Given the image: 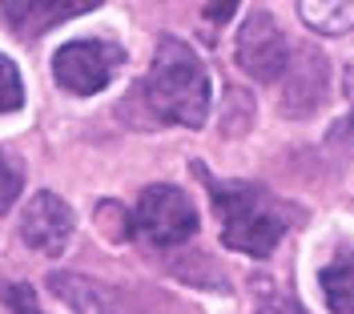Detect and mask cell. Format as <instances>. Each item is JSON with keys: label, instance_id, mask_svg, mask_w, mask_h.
I'll return each instance as SVG.
<instances>
[{"label": "cell", "instance_id": "cell-16", "mask_svg": "<svg viewBox=\"0 0 354 314\" xmlns=\"http://www.w3.org/2000/svg\"><path fill=\"white\" fill-rule=\"evenodd\" d=\"M230 12H234V4H218V8H205V17H209V21H225Z\"/></svg>", "mask_w": 354, "mask_h": 314}, {"label": "cell", "instance_id": "cell-9", "mask_svg": "<svg viewBox=\"0 0 354 314\" xmlns=\"http://www.w3.org/2000/svg\"><path fill=\"white\" fill-rule=\"evenodd\" d=\"M318 286H322V298L334 314H354V254L330 262L318 274Z\"/></svg>", "mask_w": 354, "mask_h": 314}, {"label": "cell", "instance_id": "cell-15", "mask_svg": "<svg viewBox=\"0 0 354 314\" xmlns=\"http://www.w3.org/2000/svg\"><path fill=\"white\" fill-rule=\"evenodd\" d=\"M342 93H346V101H351V113H346V121L334 125V137H338V141H342V137H354V65H346V73H342Z\"/></svg>", "mask_w": 354, "mask_h": 314}, {"label": "cell", "instance_id": "cell-6", "mask_svg": "<svg viewBox=\"0 0 354 314\" xmlns=\"http://www.w3.org/2000/svg\"><path fill=\"white\" fill-rule=\"evenodd\" d=\"M21 238L37 254L57 258L73 238V210L65 205V198L41 190L37 198H28V205L21 210Z\"/></svg>", "mask_w": 354, "mask_h": 314}, {"label": "cell", "instance_id": "cell-7", "mask_svg": "<svg viewBox=\"0 0 354 314\" xmlns=\"http://www.w3.org/2000/svg\"><path fill=\"white\" fill-rule=\"evenodd\" d=\"M286 81V93H282V109L290 117H306L322 105V97H326V81H330V73H326V61H322V53L318 48H306V53H298L294 61H290V73L282 77Z\"/></svg>", "mask_w": 354, "mask_h": 314}, {"label": "cell", "instance_id": "cell-5", "mask_svg": "<svg viewBox=\"0 0 354 314\" xmlns=\"http://www.w3.org/2000/svg\"><path fill=\"white\" fill-rule=\"evenodd\" d=\"M290 45L286 33L270 12H250L238 28V65L254 77V81H278L290 73Z\"/></svg>", "mask_w": 354, "mask_h": 314}, {"label": "cell", "instance_id": "cell-12", "mask_svg": "<svg viewBox=\"0 0 354 314\" xmlns=\"http://www.w3.org/2000/svg\"><path fill=\"white\" fill-rule=\"evenodd\" d=\"M0 298H4V306L12 314H44L41 302H37V294L28 290L24 282H4L0 286Z\"/></svg>", "mask_w": 354, "mask_h": 314}, {"label": "cell", "instance_id": "cell-13", "mask_svg": "<svg viewBox=\"0 0 354 314\" xmlns=\"http://www.w3.org/2000/svg\"><path fill=\"white\" fill-rule=\"evenodd\" d=\"M21 181H24V169L21 165H12L8 157L0 154V214L21 198Z\"/></svg>", "mask_w": 354, "mask_h": 314}, {"label": "cell", "instance_id": "cell-8", "mask_svg": "<svg viewBox=\"0 0 354 314\" xmlns=\"http://www.w3.org/2000/svg\"><path fill=\"white\" fill-rule=\"evenodd\" d=\"M97 0H61V4H44V0H32V4H17L8 0L4 4V21L21 33L24 41H37L44 28L68 21V17H81V12H93Z\"/></svg>", "mask_w": 354, "mask_h": 314}, {"label": "cell", "instance_id": "cell-11", "mask_svg": "<svg viewBox=\"0 0 354 314\" xmlns=\"http://www.w3.org/2000/svg\"><path fill=\"white\" fill-rule=\"evenodd\" d=\"M24 105V85H21V73L17 65L0 53V113H12Z\"/></svg>", "mask_w": 354, "mask_h": 314}, {"label": "cell", "instance_id": "cell-14", "mask_svg": "<svg viewBox=\"0 0 354 314\" xmlns=\"http://www.w3.org/2000/svg\"><path fill=\"white\" fill-rule=\"evenodd\" d=\"M258 314H306L290 294H282V290H270V294H262V306H258Z\"/></svg>", "mask_w": 354, "mask_h": 314}, {"label": "cell", "instance_id": "cell-4", "mask_svg": "<svg viewBox=\"0 0 354 314\" xmlns=\"http://www.w3.org/2000/svg\"><path fill=\"white\" fill-rule=\"evenodd\" d=\"M137 230L153 246H181L198 230V210L177 185H149L137 202Z\"/></svg>", "mask_w": 354, "mask_h": 314}, {"label": "cell", "instance_id": "cell-3", "mask_svg": "<svg viewBox=\"0 0 354 314\" xmlns=\"http://www.w3.org/2000/svg\"><path fill=\"white\" fill-rule=\"evenodd\" d=\"M125 65V48L109 37H88V41H68L53 53V77L77 97H93L117 77Z\"/></svg>", "mask_w": 354, "mask_h": 314}, {"label": "cell", "instance_id": "cell-2", "mask_svg": "<svg viewBox=\"0 0 354 314\" xmlns=\"http://www.w3.org/2000/svg\"><path fill=\"white\" fill-rule=\"evenodd\" d=\"M209 202L218 210L221 242L238 254L266 258L286 234L282 205L258 181H209Z\"/></svg>", "mask_w": 354, "mask_h": 314}, {"label": "cell", "instance_id": "cell-1", "mask_svg": "<svg viewBox=\"0 0 354 314\" xmlns=\"http://www.w3.org/2000/svg\"><path fill=\"white\" fill-rule=\"evenodd\" d=\"M145 105L174 125L198 129L209 117V73L201 65V57L177 37H161L153 53L149 77L141 81Z\"/></svg>", "mask_w": 354, "mask_h": 314}, {"label": "cell", "instance_id": "cell-10", "mask_svg": "<svg viewBox=\"0 0 354 314\" xmlns=\"http://www.w3.org/2000/svg\"><path fill=\"white\" fill-rule=\"evenodd\" d=\"M298 17H302V24H310V28L322 33V37H342V33L354 28V0L351 4H338V0L298 4Z\"/></svg>", "mask_w": 354, "mask_h": 314}]
</instances>
